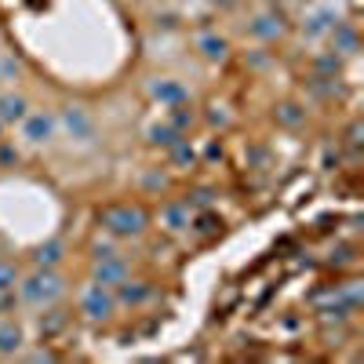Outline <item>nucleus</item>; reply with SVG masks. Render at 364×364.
<instances>
[{
	"label": "nucleus",
	"mask_w": 364,
	"mask_h": 364,
	"mask_svg": "<svg viewBox=\"0 0 364 364\" xmlns=\"http://www.w3.org/2000/svg\"><path fill=\"white\" fill-rule=\"evenodd\" d=\"M186 204H190V200H186ZM208 204H211V190H197L190 208H208Z\"/></svg>",
	"instance_id": "b1692460"
},
{
	"label": "nucleus",
	"mask_w": 364,
	"mask_h": 364,
	"mask_svg": "<svg viewBox=\"0 0 364 364\" xmlns=\"http://www.w3.org/2000/svg\"><path fill=\"white\" fill-rule=\"evenodd\" d=\"M41 328H44V331H58V328H63V317H55V314H51L48 321L41 317Z\"/></svg>",
	"instance_id": "393cba45"
},
{
	"label": "nucleus",
	"mask_w": 364,
	"mask_h": 364,
	"mask_svg": "<svg viewBox=\"0 0 364 364\" xmlns=\"http://www.w3.org/2000/svg\"><path fill=\"white\" fill-rule=\"evenodd\" d=\"M336 11H314L310 18H306V33L310 37H324V33H331V29H336Z\"/></svg>",
	"instance_id": "ddd939ff"
},
{
	"label": "nucleus",
	"mask_w": 364,
	"mask_h": 364,
	"mask_svg": "<svg viewBox=\"0 0 364 364\" xmlns=\"http://www.w3.org/2000/svg\"><path fill=\"white\" fill-rule=\"evenodd\" d=\"M281 120H284V124H299L302 109H299V106H281Z\"/></svg>",
	"instance_id": "4be33fe9"
},
{
	"label": "nucleus",
	"mask_w": 364,
	"mask_h": 364,
	"mask_svg": "<svg viewBox=\"0 0 364 364\" xmlns=\"http://www.w3.org/2000/svg\"><path fill=\"white\" fill-rule=\"evenodd\" d=\"M0 161H4V164H11V161H18V154H15V149H8V146H4V149H0Z\"/></svg>",
	"instance_id": "a878e982"
},
{
	"label": "nucleus",
	"mask_w": 364,
	"mask_h": 364,
	"mask_svg": "<svg viewBox=\"0 0 364 364\" xmlns=\"http://www.w3.org/2000/svg\"><path fill=\"white\" fill-rule=\"evenodd\" d=\"M102 226H106L113 237H142L146 226H149V215H146L142 208L117 204V208H106V211H102Z\"/></svg>",
	"instance_id": "f03ea898"
},
{
	"label": "nucleus",
	"mask_w": 364,
	"mask_h": 364,
	"mask_svg": "<svg viewBox=\"0 0 364 364\" xmlns=\"http://www.w3.org/2000/svg\"><path fill=\"white\" fill-rule=\"evenodd\" d=\"M215 4H219V8H233V4H237V0H215Z\"/></svg>",
	"instance_id": "c85d7f7f"
},
{
	"label": "nucleus",
	"mask_w": 364,
	"mask_h": 364,
	"mask_svg": "<svg viewBox=\"0 0 364 364\" xmlns=\"http://www.w3.org/2000/svg\"><path fill=\"white\" fill-rule=\"evenodd\" d=\"M171 109H175V113H171L168 124H171L175 132H186V128L193 124V120H197V117H193V109H186V102H182V106H171Z\"/></svg>",
	"instance_id": "6ab92c4d"
},
{
	"label": "nucleus",
	"mask_w": 364,
	"mask_h": 364,
	"mask_svg": "<svg viewBox=\"0 0 364 364\" xmlns=\"http://www.w3.org/2000/svg\"><path fill=\"white\" fill-rule=\"evenodd\" d=\"M350 142H353V146L360 142V124H353V128H350Z\"/></svg>",
	"instance_id": "cd10ccee"
},
{
	"label": "nucleus",
	"mask_w": 364,
	"mask_h": 364,
	"mask_svg": "<svg viewBox=\"0 0 364 364\" xmlns=\"http://www.w3.org/2000/svg\"><path fill=\"white\" fill-rule=\"evenodd\" d=\"M22 139H29V142H51L55 139V132H58V120L51 117V113H44V109H37V113H26L22 120Z\"/></svg>",
	"instance_id": "20e7f679"
},
{
	"label": "nucleus",
	"mask_w": 364,
	"mask_h": 364,
	"mask_svg": "<svg viewBox=\"0 0 364 364\" xmlns=\"http://www.w3.org/2000/svg\"><path fill=\"white\" fill-rule=\"evenodd\" d=\"M197 51L208 58V63H223L226 51H230V44H226V37H219V33H204V37L197 41Z\"/></svg>",
	"instance_id": "9b49d317"
},
{
	"label": "nucleus",
	"mask_w": 364,
	"mask_h": 364,
	"mask_svg": "<svg viewBox=\"0 0 364 364\" xmlns=\"http://www.w3.org/2000/svg\"><path fill=\"white\" fill-rule=\"evenodd\" d=\"M18 346H22V331L15 324H4L0 328V357H11Z\"/></svg>",
	"instance_id": "f3484780"
},
{
	"label": "nucleus",
	"mask_w": 364,
	"mask_h": 364,
	"mask_svg": "<svg viewBox=\"0 0 364 364\" xmlns=\"http://www.w3.org/2000/svg\"><path fill=\"white\" fill-rule=\"evenodd\" d=\"M95 281L106 288H117L128 281V262L124 255H113V259H95Z\"/></svg>",
	"instance_id": "423d86ee"
},
{
	"label": "nucleus",
	"mask_w": 364,
	"mask_h": 364,
	"mask_svg": "<svg viewBox=\"0 0 364 364\" xmlns=\"http://www.w3.org/2000/svg\"><path fill=\"white\" fill-rule=\"evenodd\" d=\"M142 186H146V190H164V186H168V178L154 171V175H146V182H142Z\"/></svg>",
	"instance_id": "5701e85b"
},
{
	"label": "nucleus",
	"mask_w": 364,
	"mask_h": 364,
	"mask_svg": "<svg viewBox=\"0 0 364 364\" xmlns=\"http://www.w3.org/2000/svg\"><path fill=\"white\" fill-rule=\"evenodd\" d=\"M321 70H339V58H321Z\"/></svg>",
	"instance_id": "bb28decb"
},
{
	"label": "nucleus",
	"mask_w": 364,
	"mask_h": 364,
	"mask_svg": "<svg viewBox=\"0 0 364 364\" xmlns=\"http://www.w3.org/2000/svg\"><path fill=\"white\" fill-rule=\"evenodd\" d=\"M248 29H252V37H259V41H277L284 33V26H281L277 15H259Z\"/></svg>",
	"instance_id": "f8f14e48"
},
{
	"label": "nucleus",
	"mask_w": 364,
	"mask_h": 364,
	"mask_svg": "<svg viewBox=\"0 0 364 364\" xmlns=\"http://www.w3.org/2000/svg\"><path fill=\"white\" fill-rule=\"evenodd\" d=\"M80 310L91 317V321H109L113 317V310H117V299H113V291L106 288V284H87L84 288V295H80Z\"/></svg>",
	"instance_id": "7ed1b4c3"
},
{
	"label": "nucleus",
	"mask_w": 364,
	"mask_h": 364,
	"mask_svg": "<svg viewBox=\"0 0 364 364\" xmlns=\"http://www.w3.org/2000/svg\"><path fill=\"white\" fill-rule=\"evenodd\" d=\"M26 113H29V102L22 95H15V91L0 95V124H18Z\"/></svg>",
	"instance_id": "1a4fd4ad"
},
{
	"label": "nucleus",
	"mask_w": 364,
	"mask_h": 364,
	"mask_svg": "<svg viewBox=\"0 0 364 364\" xmlns=\"http://www.w3.org/2000/svg\"><path fill=\"white\" fill-rule=\"evenodd\" d=\"M146 135H149V142H154V146H161V149H171V146L182 139V132H175L171 124H154V128H149Z\"/></svg>",
	"instance_id": "2eb2a0df"
},
{
	"label": "nucleus",
	"mask_w": 364,
	"mask_h": 364,
	"mask_svg": "<svg viewBox=\"0 0 364 364\" xmlns=\"http://www.w3.org/2000/svg\"><path fill=\"white\" fill-rule=\"evenodd\" d=\"M58 124L66 128V135L73 142H91L95 139V120H91L87 109H80V106H66L63 117H58Z\"/></svg>",
	"instance_id": "39448f33"
},
{
	"label": "nucleus",
	"mask_w": 364,
	"mask_h": 364,
	"mask_svg": "<svg viewBox=\"0 0 364 364\" xmlns=\"http://www.w3.org/2000/svg\"><path fill=\"white\" fill-rule=\"evenodd\" d=\"M331 37H336V51H343V55H353V51H357V33H353L350 26L336 22V29H331Z\"/></svg>",
	"instance_id": "dca6fc26"
},
{
	"label": "nucleus",
	"mask_w": 364,
	"mask_h": 364,
	"mask_svg": "<svg viewBox=\"0 0 364 364\" xmlns=\"http://www.w3.org/2000/svg\"><path fill=\"white\" fill-rule=\"evenodd\" d=\"M120 288V302H128V306H142V302L149 299V284H142V281H124V284H117Z\"/></svg>",
	"instance_id": "4468645a"
},
{
	"label": "nucleus",
	"mask_w": 364,
	"mask_h": 364,
	"mask_svg": "<svg viewBox=\"0 0 364 364\" xmlns=\"http://www.w3.org/2000/svg\"><path fill=\"white\" fill-rule=\"evenodd\" d=\"M149 95H154L161 106H182L190 99L186 87H182L178 80H154V84H149Z\"/></svg>",
	"instance_id": "0eeeda50"
},
{
	"label": "nucleus",
	"mask_w": 364,
	"mask_h": 364,
	"mask_svg": "<svg viewBox=\"0 0 364 364\" xmlns=\"http://www.w3.org/2000/svg\"><path fill=\"white\" fill-rule=\"evenodd\" d=\"M190 223H193V208H190V204H168V208L161 211V226L171 230V233L190 230Z\"/></svg>",
	"instance_id": "6e6552de"
},
{
	"label": "nucleus",
	"mask_w": 364,
	"mask_h": 364,
	"mask_svg": "<svg viewBox=\"0 0 364 364\" xmlns=\"http://www.w3.org/2000/svg\"><path fill=\"white\" fill-rule=\"evenodd\" d=\"M0 259H4V252H0Z\"/></svg>",
	"instance_id": "c756f323"
},
{
	"label": "nucleus",
	"mask_w": 364,
	"mask_h": 364,
	"mask_svg": "<svg viewBox=\"0 0 364 364\" xmlns=\"http://www.w3.org/2000/svg\"><path fill=\"white\" fill-rule=\"evenodd\" d=\"M15 77H18V63L11 55H4L0 58V80H15Z\"/></svg>",
	"instance_id": "412c9836"
},
{
	"label": "nucleus",
	"mask_w": 364,
	"mask_h": 364,
	"mask_svg": "<svg viewBox=\"0 0 364 364\" xmlns=\"http://www.w3.org/2000/svg\"><path fill=\"white\" fill-rule=\"evenodd\" d=\"M63 291H66V281L55 269H37L33 277H26L18 284V299L26 306H51V302L63 299Z\"/></svg>",
	"instance_id": "f257e3e1"
},
{
	"label": "nucleus",
	"mask_w": 364,
	"mask_h": 364,
	"mask_svg": "<svg viewBox=\"0 0 364 364\" xmlns=\"http://www.w3.org/2000/svg\"><path fill=\"white\" fill-rule=\"evenodd\" d=\"M63 259H66V245H63V240H48V245H41L33 252V266L37 269H55Z\"/></svg>",
	"instance_id": "9d476101"
},
{
	"label": "nucleus",
	"mask_w": 364,
	"mask_h": 364,
	"mask_svg": "<svg viewBox=\"0 0 364 364\" xmlns=\"http://www.w3.org/2000/svg\"><path fill=\"white\" fill-rule=\"evenodd\" d=\"M15 281H18V269H15L11 262H4V259H0V291L15 288Z\"/></svg>",
	"instance_id": "aec40b11"
},
{
	"label": "nucleus",
	"mask_w": 364,
	"mask_h": 364,
	"mask_svg": "<svg viewBox=\"0 0 364 364\" xmlns=\"http://www.w3.org/2000/svg\"><path fill=\"white\" fill-rule=\"evenodd\" d=\"M168 154H171V164L175 168H190L193 161H197V154H193V146L186 142V139H178L171 149H168Z\"/></svg>",
	"instance_id": "a211bd4d"
}]
</instances>
